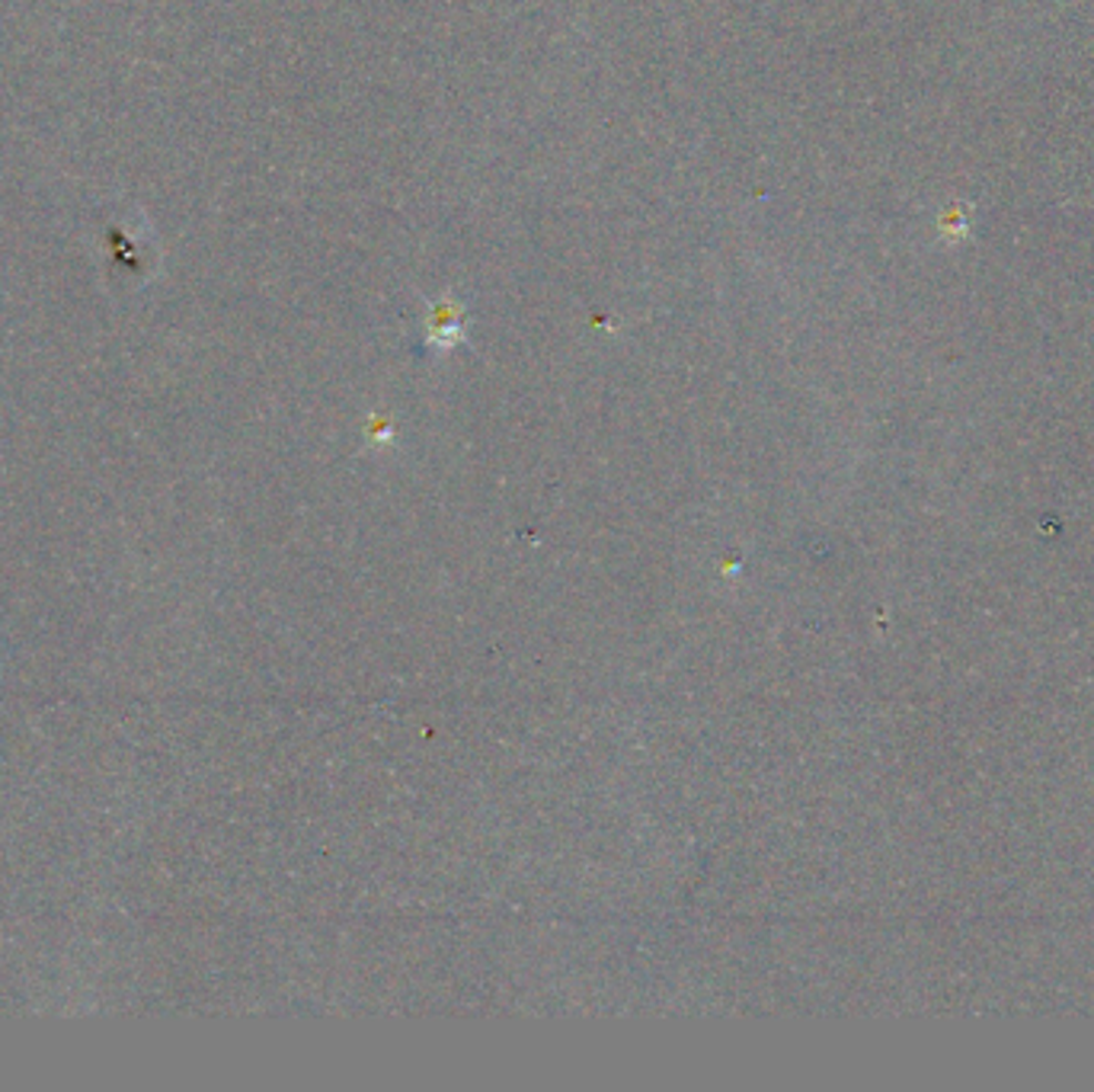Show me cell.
<instances>
[{
  "instance_id": "6da1fadb",
  "label": "cell",
  "mask_w": 1094,
  "mask_h": 1092,
  "mask_svg": "<svg viewBox=\"0 0 1094 1092\" xmlns=\"http://www.w3.org/2000/svg\"><path fill=\"white\" fill-rule=\"evenodd\" d=\"M461 317H464V308L451 298V295H442L432 308H429V340L436 344L449 346L451 340H458L461 334Z\"/></svg>"
}]
</instances>
